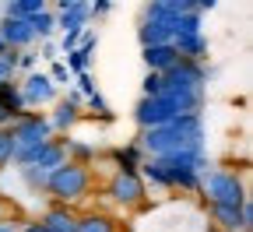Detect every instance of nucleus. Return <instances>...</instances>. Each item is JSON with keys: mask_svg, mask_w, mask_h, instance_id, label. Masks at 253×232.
<instances>
[{"mask_svg": "<svg viewBox=\"0 0 253 232\" xmlns=\"http://www.w3.org/2000/svg\"><path fill=\"white\" fill-rule=\"evenodd\" d=\"M63 63H67V71L78 78V74H91V53L88 49H74L63 56Z\"/></svg>", "mask_w": 253, "mask_h": 232, "instance_id": "nucleus-23", "label": "nucleus"}, {"mask_svg": "<svg viewBox=\"0 0 253 232\" xmlns=\"http://www.w3.org/2000/svg\"><path fill=\"white\" fill-rule=\"evenodd\" d=\"M78 232H120V222L109 211H81L78 215Z\"/></svg>", "mask_w": 253, "mask_h": 232, "instance_id": "nucleus-17", "label": "nucleus"}, {"mask_svg": "<svg viewBox=\"0 0 253 232\" xmlns=\"http://www.w3.org/2000/svg\"><path fill=\"white\" fill-rule=\"evenodd\" d=\"M4 49H7V46H4V43H0V53H4Z\"/></svg>", "mask_w": 253, "mask_h": 232, "instance_id": "nucleus-35", "label": "nucleus"}, {"mask_svg": "<svg viewBox=\"0 0 253 232\" xmlns=\"http://www.w3.org/2000/svg\"><path fill=\"white\" fill-rule=\"evenodd\" d=\"M11 123H14V120H11V113H7L4 106H0V130H4V127H11Z\"/></svg>", "mask_w": 253, "mask_h": 232, "instance_id": "nucleus-33", "label": "nucleus"}, {"mask_svg": "<svg viewBox=\"0 0 253 232\" xmlns=\"http://www.w3.org/2000/svg\"><path fill=\"white\" fill-rule=\"evenodd\" d=\"M130 116H134L137 130H155V127H166L176 116H190V113H183L176 98H169L162 92V95H155V98H137V106H134Z\"/></svg>", "mask_w": 253, "mask_h": 232, "instance_id": "nucleus-8", "label": "nucleus"}, {"mask_svg": "<svg viewBox=\"0 0 253 232\" xmlns=\"http://www.w3.org/2000/svg\"><path fill=\"white\" fill-rule=\"evenodd\" d=\"M172 49L179 53V60H190V63H204V56H208V36H204V32H190V36H176V39H172Z\"/></svg>", "mask_w": 253, "mask_h": 232, "instance_id": "nucleus-16", "label": "nucleus"}, {"mask_svg": "<svg viewBox=\"0 0 253 232\" xmlns=\"http://www.w3.org/2000/svg\"><path fill=\"white\" fill-rule=\"evenodd\" d=\"M32 71H39V53L36 49H21L18 53V63H14V74H32Z\"/></svg>", "mask_w": 253, "mask_h": 232, "instance_id": "nucleus-26", "label": "nucleus"}, {"mask_svg": "<svg viewBox=\"0 0 253 232\" xmlns=\"http://www.w3.org/2000/svg\"><path fill=\"white\" fill-rule=\"evenodd\" d=\"M113 11V0H99V4H88V21L91 18H106Z\"/></svg>", "mask_w": 253, "mask_h": 232, "instance_id": "nucleus-31", "label": "nucleus"}, {"mask_svg": "<svg viewBox=\"0 0 253 232\" xmlns=\"http://www.w3.org/2000/svg\"><path fill=\"white\" fill-rule=\"evenodd\" d=\"M120 232H126V229H120Z\"/></svg>", "mask_w": 253, "mask_h": 232, "instance_id": "nucleus-36", "label": "nucleus"}, {"mask_svg": "<svg viewBox=\"0 0 253 232\" xmlns=\"http://www.w3.org/2000/svg\"><path fill=\"white\" fill-rule=\"evenodd\" d=\"M18 88H21V98H25V106L28 113H42L46 106H53L56 98H60V88L46 78V71H32L25 78H18Z\"/></svg>", "mask_w": 253, "mask_h": 232, "instance_id": "nucleus-9", "label": "nucleus"}, {"mask_svg": "<svg viewBox=\"0 0 253 232\" xmlns=\"http://www.w3.org/2000/svg\"><path fill=\"white\" fill-rule=\"evenodd\" d=\"M0 232H18V225L14 222H0Z\"/></svg>", "mask_w": 253, "mask_h": 232, "instance_id": "nucleus-34", "label": "nucleus"}, {"mask_svg": "<svg viewBox=\"0 0 253 232\" xmlns=\"http://www.w3.org/2000/svg\"><path fill=\"white\" fill-rule=\"evenodd\" d=\"M14 138H11V130L4 127V130H0V173H4V169H11V165H14Z\"/></svg>", "mask_w": 253, "mask_h": 232, "instance_id": "nucleus-24", "label": "nucleus"}, {"mask_svg": "<svg viewBox=\"0 0 253 232\" xmlns=\"http://www.w3.org/2000/svg\"><path fill=\"white\" fill-rule=\"evenodd\" d=\"M49 4L46 0H14V4L4 7V18H18V21H28V18H36L39 11H46Z\"/></svg>", "mask_w": 253, "mask_h": 232, "instance_id": "nucleus-21", "label": "nucleus"}, {"mask_svg": "<svg viewBox=\"0 0 253 232\" xmlns=\"http://www.w3.org/2000/svg\"><path fill=\"white\" fill-rule=\"evenodd\" d=\"M91 190H95V173L84 169V165H74V162L56 165V169L46 176V197L53 204H63V208L81 204Z\"/></svg>", "mask_w": 253, "mask_h": 232, "instance_id": "nucleus-5", "label": "nucleus"}, {"mask_svg": "<svg viewBox=\"0 0 253 232\" xmlns=\"http://www.w3.org/2000/svg\"><path fill=\"white\" fill-rule=\"evenodd\" d=\"M106 158L113 162V169H109V173H137V169H141V162H144V151L137 148V141H126L123 148H109Z\"/></svg>", "mask_w": 253, "mask_h": 232, "instance_id": "nucleus-15", "label": "nucleus"}, {"mask_svg": "<svg viewBox=\"0 0 253 232\" xmlns=\"http://www.w3.org/2000/svg\"><path fill=\"white\" fill-rule=\"evenodd\" d=\"M39 225L46 232H78V211L63 204H46L39 215Z\"/></svg>", "mask_w": 253, "mask_h": 232, "instance_id": "nucleus-13", "label": "nucleus"}, {"mask_svg": "<svg viewBox=\"0 0 253 232\" xmlns=\"http://www.w3.org/2000/svg\"><path fill=\"white\" fill-rule=\"evenodd\" d=\"M194 11L190 0H151V4L141 11V21H137V39H141V49L144 46H162V43H172L176 36V21Z\"/></svg>", "mask_w": 253, "mask_h": 232, "instance_id": "nucleus-3", "label": "nucleus"}, {"mask_svg": "<svg viewBox=\"0 0 253 232\" xmlns=\"http://www.w3.org/2000/svg\"><path fill=\"white\" fill-rule=\"evenodd\" d=\"M63 162H67V155H63V138H53L49 144H42L36 151V158H32V165L42 169V173H53L56 165H63Z\"/></svg>", "mask_w": 253, "mask_h": 232, "instance_id": "nucleus-18", "label": "nucleus"}, {"mask_svg": "<svg viewBox=\"0 0 253 232\" xmlns=\"http://www.w3.org/2000/svg\"><path fill=\"white\" fill-rule=\"evenodd\" d=\"M71 92H78L81 98H88V95H95L99 88H95V78H91V74H78V78H74V88H71Z\"/></svg>", "mask_w": 253, "mask_h": 232, "instance_id": "nucleus-30", "label": "nucleus"}, {"mask_svg": "<svg viewBox=\"0 0 253 232\" xmlns=\"http://www.w3.org/2000/svg\"><path fill=\"white\" fill-rule=\"evenodd\" d=\"M201 204L204 211L208 208H232L239 211L246 201H250V190H246V180L239 169H232V165H211V169L201 176Z\"/></svg>", "mask_w": 253, "mask_h": 232, "instance_id": "nucleus-2", "label": "nucleus"}, {"mask_svg": "<svg viewBox=\"0 0 253 232\" xmlns=\"http://www.w3.org/2000/svg\"><path fill=\"white\" fill-rule=\"evenodd\" d=\"M204 141H208L204 113L176 116L166 127L141 130L137 134V148L144 151V158H166V155H176V151H197V148H208Z\"/></svg>", "mask_w": 253, "mask_h": 232, "instance_id": "nucleus-1", "label": "nucleus"}, {"mask_svg": "<svg viewBox=\"0 0 253 232\" xmlns=\"http://www.w3.org/2000/svg\"><path fill=\"white\" fill-rule=\"evenodd\" d=\"M11 138H14V162L21 158V155H28V151H39L42 144H49L53 141V127H49V120H46V113H25V116H18L11 127Z\"/></svg>", "mask_w": 253, "mask_h": 232, "instance_id": "nucleus-7", "label": "nucleus"}, {"mask_svg": "<svg viewBox=\"0 0 253 232\" xmlns=\"http://www.w3.org/2000/svg\"><path fill=\"white\" fill-rule=\"evenodd\" d=\"M166 92V81H162V74H144V81H141V98H155V95H162Z\"/></svg>", "mask_w": 253, "mask_h": 232, "instance_id": "nucleus-28", "label": "nucleus"}, {"mask_svg": "<svg viewBox=\"0 0 253 232\" xmlns=\"http://www.w3.org/2000/svg\"><path fill=\"white\" fill-rule=\"evenodd\" d=\"M46 120H49V127H53V138H56V134H71V130L84 120V98L67 88V95H60L56 102L49 106Z\"/></svg>", "mask_w": 253, "mask_h": 232, "instance_id": "nucleus-10", "label": "nucleus"}, {"mask_svg": "<svg viewBox=\"0 0 253 232\" xmlns=\"http://www.w3.org/2000/svg\"><path fill=\"white\" fill-rule=\"evenodd\" d=\"M102 197L116 211H126V215H137L148 208V186L137 173H109L102 183Z\"/></svg>", "mask_w": 253, "mask_h": 232, "instance_id": "nucleus-6", "label": "nucleus"}, {"mask_svg": "<svg viewBox=\"0 0 253 232\" xmlns=\"http://www.w3.org/2000/svg\"><path fill=\"white\" fill-rule=\"evenodd\" d=\"M46 176L42 169H36V165H18V180L32 190V193H46Z\"/></svg>", "mask_w": 253, "mask_h": 232, "instance_id": "nucleus-22", "label": "nucleus"}, {"mask_svg": "<svg viewBox=\"0 0 253 232\" xmlns=\"http://www.w3.org/2000/svg\"><path fill=\"white\" fill-rule=\"evenodd\" d=\"M14 63H18V53H14V49H4V53H0V85L18 78V74H14Z\"/></svg>", "mask_w": 253, "mask_h": 232, "instance_id": "nucleus-29", "label": "nucleus"}, {"mask_svg": "<svg viewBox=\"0 0 253 232\" xmlns=\"http://www.w3.org/2000/svg\"><path fill=\"white\" fill-rule=\"evenodd\" d=\"M0 106H4V109L11 113V120H18V116H25V113H28L25 98H21V88H18V78L0 85Z\"/></svg>", "mask_w": 253, "mask_h": 232, "instance_id": "nucleus-19", "label": "nucleus"}, {"mask_svg": "<svg viewBox=\"0 0 253 232\" xmlns=\"http://www.w3.org/2000/svg\"><path fill=\"white\" fill-rule=\"evenodd\" d=\"M46 78H49V81H53L56 88H67V85H74V74L67 71V63H63V60H53V63H49Z\"/></svg>", "mask_w": 253, "mask_h": 232, "instance_id": "nucleus-25", "label": "nucleus"}, {"mask_svg": "<svg viewBox=\"0 0 253 232\" xmlns=\"http://www.w3.org/2000/svg\"><path fill=\"white\" fill-rule=\"evenodd\" d=\"M190 32H204V21H201V14H194V11H186L179 21H176V36H190ZM172 36V39H176Z\"/></svg>", "mask_w": 253, "mask_h": 232, "instance_id": "nucleus-27", "label": "nucleus"}, {"mask_svg": "<svg viewBox=\"0 0 253 232\" xmlns=\"http://www.w3.org/2000/svg\"><path fill=\"white\" fill-rule=\"evenodd\" d=\"M28 28H32V36H36L39 43L53 39V36H56V14H53V7L39 11L36 18H28Z\"/></svg>", "mask_w": 253, "mask_h": 232, "instance_id": "nucleus-20", "label": "nucleus"}, {"mask_svg": "<svg viewBox=\"0 0 253 232\" xmlns=\"http://www.w3.org/2000/svg\"><path fill=\"white\" fill-rule=\"evenodd\" d=\"M0 43L7 49L21 53V49H32L36 46V36H32L28 21H18V18H0Z\"/></svg>", "mask_w": 253, "mask_h": 232, "instance_id": "nucleus-12", "label": "nucleus"}, {"mask_svg": "<svg viewBox=\"0 0 253 232\" xmlns=\"http://www.w3.org/2000/svg\"><path fill=\"white\" fill-rule=\"evenodd\" d=\"M155 162L162 165V173H166V180H169V193H179V197H197L201 176L211 169L208 148H197V151H176V155L155 158Z\"/></svg>", "mask_w": 253, "mask_h": 232, "instance_id": "nucleus-4", "label": "nucleus"}, {"mask_svg": "<svg viewBox=\"0 0 253 232\" xmlns=\"http://www.w3.org/2000/svg\"><path fill=\"white\" fill-rule=\"evenodd\" d=\"M39 56L42 60H60V49H56V39H46V43H39Z\"/></svg>", "mask_w": 253, "mask_h": 232, "instance_id": "nucleus-32", "label": "nucleus"}, {"mask_svg": "<svg viewBox=\"0 0 253 232\" xmlns=\"http://www.w3.org/2000/svg\"><path fill=\"white\" fill-rule=\"evenodd\" d=\"M53 14H56V32L60 36H81L88 28V4L84 0H60Z\"/></svg>", "mask_w": 253, "mask_h": 232, "instance_id": "nucleus-11", "label": "nucleus"}, {"mask_svg": "<svg viewBox=\"0 0 253 232\" xmlns=\"http://www.w3.org/2000/svg\"><path fill=\"white\" fill-rule=\"evenodd\" d=\"M141 60H144V67L151 74H166V71H172L179 63V53L172 49V43H162V46H144Z\"/></svg>", "mask_w": 253, "mask_h": 232, "instance_id": "nucleus-14", "label": "nucleus"}]
</instances>
